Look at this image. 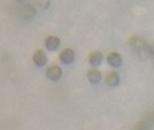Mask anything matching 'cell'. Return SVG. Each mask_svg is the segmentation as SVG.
Returning a JSON list of instances; mask_svg holds the SVG:
<instances>
[{"instance_id":"cell-3","label":"cell","mask_w":154,"mask_h":130,"mask_svg":"<svg viewBox=\"0 0 154 130\" xmlns=\"http://www.w3.org/2000/svg\"><path fill=\"white\" fill-rule=\"evenodd\" d=\"M107 62L112 68H119V67L122 66L123 58L121 54L118 53V52H110L107 55Z\"/></svg>"},{"instance_id":"cell-2","label":"cell","mask_w":154,"mask_h":130,"mask_svg":"<svg viewBox=\"0 0 154 130\" xmlns=\"http://www.w3.org/2000/svg\"><path fill=\"white\" fill-rule=\"evenodd\" d=\"M59 58L64 65H70L75 60V52L70 48H65L61 51Z\"/></svg>"},{"instance_id":"cell-5","label":"cell","mask_w":154,"mask_h":130,"mask_svg":"<svg viewBox=\"0 0 154 130\" xmlns=\"http://www.w3.org/2000/svg\"><path fill=\"white\" fill-rule=\"evenodd\" d=\"M32 62L37 67H44L47 62V55L43 50H37L32 55Z\"/></svg>"},{"instance_id":"cell-4","label":"cell","mask_w":154,"mask_h":130,"mask_svg":"<svg viewBox=\"0 0 154 130\" xmlns=\"http://www.w3.org/2000/svg\"><path fill=\"white\" fill-rule=\"evenodd\" d=\"M62 69L59 66H51L46 70V76L53 81H57L62 77Z\"/></svg>"},{"instance_id":"cell-12","label":"cell","mask_w":154,"mask_h":130,"mask_svg":"<svg viewBox=\"0 0 154 130\" xmlns=\"http://www.w3.org/2000/svg\"><path fill=\"white\" fill-rule=\"evenodd\" d=\"M16 1H17V2H18V3L22 4V3H23V2H24V1H25V0H16Z\"/></svg>"},{"instance_id":"cell-10","label":"cell","mask_w":154,"mask_h":130,"mask_svg":"<svg viewBox=\"0 0 154 130\" xmlns=\"http://www.w3.org/2000/svg\"><path fill=\"white\" fill-rule=\"evenodd\" d=\"M20 15L23 19H32L36 15V8L32 4H26L21 8Z\"/></svg>"},{"instance_id":"cell-7","label":"cell","mask_w":154,"mask_h":130,"mask_svg":"<svg viewBox=\"0 0 154 130\" xmlns=\"http://www.w3.org/2000/svg\"><path fill=\"white\" fill-rule=\"evenodd\" d=\"M120 75H119L118 72H110L106 75L105 78V83L107 84L110 88H116L120 84Z\"/></svg>"},{"instance_id":"cell-13","label":"cell","mask_w":154,"mask_h":130,"mask_svg":"<svg viewBox=\"0 0 154 130\" xmlns=\"http://www.w3.org/2000/svg\"><path fill=\"white\" fill-rule=\"evenodd\" d=\"M137 130H144V129H143L142 127H140V129H137Z\"/></svg>"},{"instance_id":"cell-6","label":"cell","mask_w":154,"mask_h":130,"mask_svg":"<svg viewBox=\"0 0 154 130\" xmlns=\"http://www.w3.org/2000/svg\"><path fill=\"white\" fill-rule=\"evenodd\" d=\"M60 44H61L60 39L55 36H49L45 39V47H46V49L49 51L57 50L60 47Z\"/></svg>"},{"instance_id":"cell-11","label":"cell","mask_w":154,"mask_h":130,"mask_svg":"<svg viewBox=\"0 0 154 130\" xmlns=\"http://www.w3.org/2000/svg\"><path fill=\"white\" fill-rule=\"evenodd\" d=\"M150 50H151V53H152V55H154V43L152 45H150Z\"/></svg>"},{"instance_id":"cell-8","label":"cell","mask_w":154,"mask_h":130,"mask_svg":"<svg viewBox=\"0 0 154 130\" xmlns=\"http://www.w3.org/2000/svg\"><path fill=\"white\" fill-rule=\"evenodd\" d=\"M89 64L91 65L92 67H99L100 65L103 62V59H104V55L101 51H92L91 53L89 54Z\"/></svg>"},{"instance_id":"cell-1","label":"cell","mask_w":154,"mask_h":130,"mask_svg":"<svg viewBox=\"0 0 154 130\" xmlns=\"http://www.w3.org/2000/svg\"><path fill=\"white\" fill-rule=\"evenodd\" d=\"M148 43L146 42V40L140 36H132L129 40V46L131 47L135 52L140 51V49L145 48L146 46H148Z\"/></svg>"},{"instance_id":"cell-9","label":"cell","mask_w":154,"mask_h":130,"mask_svg":"<svg viewBox=\"0 0 154 130\" xmlns=\"http://www.w3.org/2000/svg\"><path fill=\"white\" fill-rule=\"evenodd\" d=\"M87 79L91 84H97L102 80V73L97 69H90L87 72Z\"/></svg>"}]
</instances>
